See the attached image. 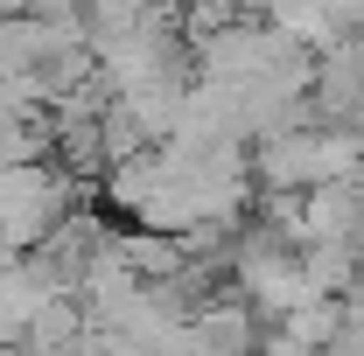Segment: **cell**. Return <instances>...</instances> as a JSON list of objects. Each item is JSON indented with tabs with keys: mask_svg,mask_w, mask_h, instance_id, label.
<instances>
[{
	"mask_svg": "<svg viewBox=\"0 0 364 356\" xmlns=\"http://www.w3.org/2000/svg\"><path fill=\"white\" fill-rule=\"evenodd\" d=\"M0 356H36V350H28V343H0Z\"/></svg>",
	"mask_w": 364,
	"mask_h": 356,
	"instance_id": "3",
	"label": "cell"
},
{
	"mask_svg": "<svg viewBox=\"0 0 364 356\" xmlns=\"http://www.w3.org/2000/svg\"><path fill=\"white\" fill-rule=\"evenodd\" d=\"M358 168H364V140H358V126L301 119V126H280V133L252 140V175H259V189L309 196V189H322V182H350Z\"/></svg>",
	"mask_w": 364,
	"mask_h": 356,
	"instance_id": "1",
	"label": "cell"
},
{
	"mask_svg": "<svg viewBox=\"0 0 364 356\" xmlns=\"http://www.w3.org/2000/svg\"><path fill=\"white\" fill-rule=\"evenodd\" d=\"M309 112L329 126H358L364 119V35L316 49V84H309Z\"/></svg>",
	"mask_w": 364,
	"mask_h": 356,
	"instance_id": "2",
	"label": "cell"
}]
</instances>
